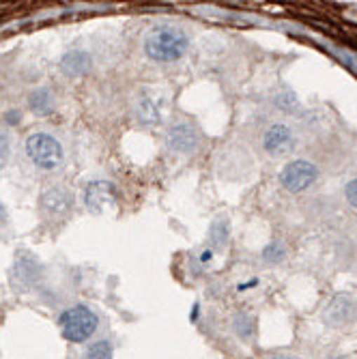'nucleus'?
I'll list each match as a JSON object with an SVG mask.
<instances>
[{
  "label": "nucleus",
  "instance_id": "3",
  "mask_svg": "<svg viewBox=\"0 0 357 359\" xmlns=\"http://www.w3.org/2000/svg\"><path fill=\"white\" fill-rule=\"evenodd\" d=\"M26 155L35 168H39L43 172H52L62 166L65 147L56 136H52L48 132H35L26 140Z\"/></svg>",
  "mask_w": 357,
  "mask_h": 359
},
{
  "label": "nucleus",
  "instance_id": "21",
  "mask_svg": "<svg viewBox=\"0 0 357 359\" xmlns=\"http://www.w3.org/2000/svg\"><path fill=\"white\" fill-rule=\"evenodd\" d=\"M7 121H9V123H18V121H20V116H18V112H11V116H9Z\"/></svg>",
  "mask_w": 357,
  "mask_h": 359
},
{
  "label": "nucleus",
  "instance_id": "17",
  "mask_svg": "<svg viewBox=\"0 0 357 359\" xmlns=\"http://www.w3.org/2000/svg\"><path fill=\"white\" fill-rule=\"evenodd\" d=\"M9 159H11V136L7 129L0 127V168H5Z\"/></svg>",
  "mask_w": 357,
  "mask_h": 359
},
{
  "label": "nucleus",
  "instance_id": "19",
  "mask_svg": "<svg viewBox=\"0 0 357 359\" xmlns=\"http://www.w3.org/2000/svg\"><path fill=\"white\" fill-rule=\"evenodd\" d=\"M344 196H346L349 205L357 209V179H353V181H349V183H346V187H344Z\"/></svg>",
  "mask_w": 357,
  "mask_h": 359
},
{
  "label": "nucleus",
  "instance_id": "9",
  "mask_svg": "<svg viewBox=\"0 0 357 359\" xmlns=\"http://www.w3.org/2000/svg\"><path fill=\"white\" fill-rule=\"evenodd\" d=\"M325 320L330 325H349L357 318V304L349 295H336L325 308Z\"/></svg>",
  "mask_w": 357,
  "mask_h": 359
},
{
  "label": "nucleus",
  "instance_id": "12",
  "mask_svg": "<svg viewBox=\"0 0 357 359\" xmlns=\"http://www.w3.org/2000/svg\"><path fill=\"white\" fill-rule=\"evenodd\" d=\"M28 108L35 114H39V116L52 114L54 108H56L54 95L48 88H37L35 93H30V97H28Z\"/></svg>",
  "mask_w": 357,
  "mask_h": 359
},
{
  "label": "nucleus",
  "instance_id": "6",
  "mask_svg": "<svg viewBox=\"0 0 357 359\" xmlns=\"http://www.w3.org/2000/svg\"><path fill=\"white\" fill-rule=\"evenodd\" d=\"M74 194L67 187H50L39 196V211L46 219H65L74 209Z\"/></svg>",
  "mask_w": 357,
  "mask_h": 359
},
{
  "label": "nucleus",
  "instance_id": "2",
  "mask_svg": "<svg viewBox=\"0 0 357 359\" xmlns=\"http://www.w3.org/2000/svg\"><path fill=\"white\" fill-rule=\"evenodd\" d=\"M58 327L65 340L74 344H84L88 342L97 330H100V316H97L88 306H72L58 316Z\"/></svg>",
  "mask_w": 357,
  "mask_h": 359
},
{
  "label": "nucleus",
  "instance_id": "10",
  "mask_svg": "<svg viewBox=\"0 0 357 359\" xmlns=\"http://www.w3.org/2000/svg\"><path fill=\"white\" fill-rule=\"evenodd\" d=\"M41 276V267L35 258H32L30 254H20L18 260H15V265H13V271H11V280L15 286H32Z\"/></svg>",
  "mask_w": 357,
  "mask_h": 359
},
{
  "label": "nucleus",
  "instance_id": "13",
  "mask_svg": "<svg viewBox=\"0 0 357 359\" xmlns=\"http://www.w3.org/2000/svg\"><path fill=\"white\" fill-rule=\"evenodd\" d=\"M136 114H138L140 123H144V125H155L159 121V108L155 106L151 97H140L136 104Z\"/></svg>",
  "mask_w": 357,
  "mask_h": 359
},
{
  "label": "nucleus",
  "instance_id": "4",
  "mask_svg": "<svg viewBox=\"0 0 357 359\" xmlns=\"http://www.w3.org/2000/svg\"><path fill=\"white\" fill-rule=\"evenodd\" d=\"M164 142L177 155H194L203 144L201 129L189 121H175L166 127Z\"/></svg>",
  "mask_w": 357,
  "mask_h": 359
},
{
  "label": "nucleus",
  "instance_id": "16",
  "mask_svg": "<svg viewBox=\"0 0 357 359\" xmlns=\"http://www.w3.org/2000/svg\"><path fill=\"white\" fill-rule=\"evenodd\" d=\"M112 355V344L110 340H97L86 348V357H95V359H106Z\"/></svg>",
  "mask_w": 357,
  "mask_h": 359
},
{
  "label": "nucleus",
  "instance_id": "7",
  "mask_svg": "<svg viewBox=\"0 0 357 359\" xmlns=\"http://www.w3.org/2000/svg\"><path fill=\"white\" fill-rule=\"evenodd\" d=\"M261 147L271 157L286 155V153L293 151V147H295V132L286 123H271L263 132Z\"/></svg>",
  "mask_w": 357,
  "mask_h": 359
},
{
  "label": "nucleus",
  "instance_id": "5",
  "mask_svg": "<svg viewBox=\"0 0 357 359\" xmlns=\"http://www.w3.org/2000/svg\"><path fill=\"white\" fill-rule=\"evenodd\" d=\"M318 179V168L308 159H295L286 164L280 172V183L290 194H302L310 189Z\"/></svg>",
  "mask_w": 357,
  "mask_h": 359
},
{
  "label": "nucleus",
  "instance_id": "11",
  "mask_svg": "<svg viewBox=\"0 0 357 359\" xmlns=\"http://www.w3.org/2000/svg\"><path fill=\"white\" fill-rule=\"evenodd\" d=\"M90 67H93V58L84 50H69L60 58V72L69 78L84 76V74H88Z\"/></svg>",
  "mask_w": 357,
  "mask_h": 359
},
{
  "label": "nucleus",
  "instance_id": "20",
  "mask_svg": "<svg viewBox=\"0 0 357 359\" xmlns=\"http://www.w3.org/2000/svg\"><path fill=\"white\" fill-rule=\"evenodd\" d=\"M7 217H9V213H7L5 205H3V203H0V226H3V224L7 222Z\"/></svg>",
  "mask_w": 357,
  "mask_h": 359
},
{
  "label": "nucleus",
  "instance_id": "14",
  "mask_svg": "<svg viewBox=\"0 0 357 359\" xmlns=\"http://www.w3.org/2000/svg\"><path fill=\"white\" fill-rule=\"evenodd\" d=\"M226 241H229V224H226L224 219L213 222L211 233H209V245L213 250H217V248H224Z\"/></svg>",
  "mask_w": 357,
  "mask_h": 359
},
{
  "label": "nucleus",
  "instance_id": "8",
  "mask_svg": "<svg viewBox=\"0 0 357 359\" xmlns=\"http://www.w3.org/2000/svg\"><path fill=\"white\" fill-rule=\"evenodd\" d=\"M84 207L90 211V213H102L106 211L114 198H116V187L112 181H106V179H97V181H90L86 187H84Z\"/></svg>",
  "mask_w": 357,
  "mask_h": 359
},
{
  "label": "nucleus",
  "instance_id": "15",
  "mask_svg": "<svg viewBox=\"0 0 357 359\" xmlns=\"http://www.w3.org/2000/svg\"><path fill=\"white\" fill-rule=\"evenodd\" d=\"M233 332L241 338V340H248L254 336V318L248 316V314H237L233 318Z\"/></svg>",
  "mask_w": 357,
  "mask_h": 359
},
{
  "label": "nucleus",
  "instance_id": "1",
  "mask_svg": "<svg viewBox=\"0 0 357 359\" xmlns=\"http://www.w3.org/2000/svg\"><path fill=\"white\" fill-rule=\"evenodd\" d=\"M144 54L155 62H177L189 50V37L177 26H155L144 37Z\"/></svg>",
  "mask_w": 357,
  "mask_h": 359
},
{
  "label": "nucleus",
  "instance_id": "18",
  "mask_svg": "<svg viewBox=\"0 0 357 359\" xmlns=\"http://www.w3.org/2000/svg\"><path fill=\"white\" fill-rule=\"evenodd\" d=\"M263 256H265V260H269V263H278V260L284 258V248L280 243H271L265 248Z\"/></svg>",
  "mask_w": 357,
  "mask_h": 359
}]
</instances>
